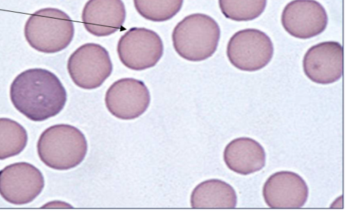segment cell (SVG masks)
<instances>
[{"instance_id": "obj_3", "label": "cell", "mask_w": 355, "mask_h": 217, "mask_svg": "<svg viewBox=\"0 0 355 217\" xmlns=\"http://www.w3.org/2000/svg\"><path fill=\"white\" fill-rule=\"evenodd\" d=\"M171 37L174 49L181 58L200 62L210 58L216 51L220 29L211 17L193 13L176 24Z\"/></svg>"}, {"instance_id": "obj_10", "label": "cell", "mask_w": 355, "mask_h": 217, "mask_svg": "<svg viewBox=\"0 0 355 217\" xmlns=\"http://www.w3.org/2000/svg\"><path fill=\"white\" fill-rule=\"evenodd\" d=\"M281 22L289 35L305 40L326 29L328 16L322 5L315 0H293L283 9Z\"/></svg>"}, {"instance_id": "obj_14", "label": "cell", "mask_w": 355, "mask_h": 217, "mask_svg": "<svg viewBox=\"0 0 355 217\" xmlns=\"http://www.w3.org/2000/svg\"><path fill=\"white\" fill-rule=\"evenodd\" d=\"M223 160L229 169L240 175L261 170L266 164V152L256 140L242 137L229 142L223 151Z\"/></svg>"}, {"instance_id": "obj_16", "label": "cell", "mask_w": 355, "mask_h": 217, "mask_svg": "<svg viewBox=\"0 0 355 217\" xmlns=\"http://www.w3.org/2000/svg\"><path fill=\"white\" fill-rule=\"evenodd\" d=\"M26 130L19 123L9 118H0V160L16 156L26 148Z\"/></svg>"}, {"instance_id": "obj_17", "label": "cell", "mask_w": 355, "mask_h": 217, "mask_svg": "<svg viewBox=\"0 0 355 217\" xmlns=\"http://www.w3.org/2000/svg\"><path fill=\"white\" fill-rule=\"evenodd\" d=\"M184 0H133L137 12L144 19L166 21L176 15L182 8Z\"/></svg>"}, {"instance_id": "obj_5", "label": "cell", "mask_w": 355, "mask_h": 217, "mask_svg": "<svg viewBox=\"0 0 355 217\" xmlns=\"http://www.w3.org/2000/svg\"><path fill=\"white\" fill-rule=\"evenodd\" d=\"M274 47L270 37L255 28L236 32L227 46V56L236 69L256 71L265 67L271 60Z\"/></svg>"}, {"instance_id": "obj_4", "label": "cell", "mask_w": 355, "mask_h": 217, "mask_svg": "<svg viewBox=\"0 0 355 217\" xmlns=\"http://www.w3.org/2000/svg\"><path fill=\"white\" fill-rule=\"evenodd\" d=\"M24 33L28 44L35 50L55 53L70 44L74 35V26L65 12L55 8H44L27 19Z\"/></svg>"}, {"instance_id": "obj_18", "label": "cell", "mask_w": 355, "mask_h": 217, "mask_svg": "<svg viewBox=\"0 0 355 217\" xmlns=\"http://www.w3.org/2000/svg\"><path fill=\"white\" fill-rule=\"evenodd\" d=\"M267 0H218L223 15L236 21H247L259 17L266 7Z\"/></svg>"}, {"instance_id": "obj_12", "label": "cell", "mask_w": 355, "mask_h": 217, "mask_svg": "<svg viewBox=\"0 0 355 217\" xmlns=\"http://www.w3.org/2000/svg\"><path fill=\"white\" fill-rule=\"evenodd\" d=\"M263 200L272 209L302 207L309 196V188L297 173L281 171L270 175L262 189Z\"/></svg>"}, {"instance_id": "obj_15", "label": "cell", "mask_w": 355, "mask_h": 217, "mask_svg": "<svg viewBox=\"0 0 355 217\" xmlns=\"http://www.w3.org/2000/svg\"><path fill=\"white\" fill-rule=\"evenodd\" d=\"M237 196L228 183L218 179H210L198 184L191 195V207L202 208H234Z\"/></svg>"}, {"instance_id": "obj_6", "label": "cell", "mask_w": 355, "mask_h": 217, "mask_svg": "<svg viewBox=\"0 0 355 217\" xmlns=\"http://www.w3.org/2000/svg\"><path fill=\"white\" fill-rule=\"evenodd\" d=\"M67 67L73 83L85 89L99 87L112 71L108 51L96 43H86L76 49L69 56Z\"/></svg>"}, {"instance_id": "obj_8", "label": "cell", "mask_w": 355, "mask_h": 217, "mask_svg": "<svg viewBox=\"0 0 355 217\" xmlns=\"http://www.w3.org/2000/svg\"><path fill=\"white\" fill-rule=\"evenodd\" d=\"M44 187L43 174L30 163H13L0 171V196L10 204L30 203L41 193Z\"/></svg>"}, {"instance_id": "obj_2", "label": "cell", "mask_w": 355, "mask_h": 217, "mask_svg": "<svg viewBox=\"0 0 355 217\" xmlns=\"http://www.w3.org/2000/svg\"><path fill=\"white\" fill-rule=\"evenodd\" d=\"M40 160L48 167L65 171L78 166L87 152L84 134L69 124H56L44 130L37 143Z\"/></svg>"}, {"instance_id": "obj_11", "label": "cell", "mask_w": 355, "mask_h": 217, "mask_svg": "<svg viewBox=\"0 0 355 217\" xmlns=\"http://www.w3.org/2000/svg\"><path fill=\"white\" fill-rule=\"evenodd\" d=\"M303 71L315 83L328 85L338 81L343 73V48L338 42H320L304 55Z\"/></svg>"}, {"instance_id": "obj_1", "label": "cell", "mask_w": 355, "mask_h": 217, "mask_svg": "<svg viewBox=\"0 0 355 217\" xmlns=\"http://www.w3.org/2000/svg\"><path fill=\"white\" fill-rule=\"evenodd\" d=\"M15 108L35 122L58 114L64 108L67 91L58 77L43 68H31L18 74L10 86Z\"/></svg>"}, {"instance_id": "obj_13", "label": "cell", "mask_w": 355, "mask_h": 217, "mask_svg": "<svg viewBox=\"0 0 355 217\" xmlns=\"http://www.w3.org/2000/svg\"><path fill=\"white\" fill-rule=\"evenodd\" d=\"M125 17L122 0H88L81 15L86 31L97 37L108 36L121 29Z\"/></svg>"}, {"instance_id": "obj_7", "label": "cell", "mask_w": 355, "mask_h": 217, "mask_svg": "<svg viewBox=\"0 0 355 217\" xmlns=\"http://www.w3.org/2000/svg\"><path fill=\"white\" fill-rule=\"evenodd\" d=\"M116 50L125 67L141 71L157 64L163 55L164 45L156 32L143 27H132L120 37Z\"/></svg>"}, {"instance_id": "obj_9", "label": "cell", "mask_w": 355, "mask_h": 217, "mask_svg": "<svg viewBox=\"0 0 355 217\" xmlns=\"http://www.w3.org/2000/svg\"><path fill=\"white\" fill-rule=\"evenodd\" d=\"M150 102V92L144 83L132 78L115 81L105 96L107 110L123 120L138 118L146 111Z\"/></svg>"}]
</instances>
